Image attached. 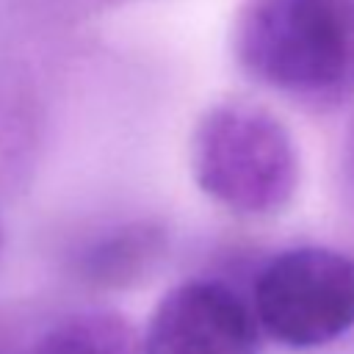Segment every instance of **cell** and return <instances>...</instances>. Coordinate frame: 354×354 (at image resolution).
Returning <instances> with one entry per match:
<instances>
[{"label":"cell","mask_w":354,"mask_h":354,"mask_svg":"<svg viewBox=\"0 0 354 354\" xmlns=\"http://www.w3.org/2000/svg\"><path fill=\"white\" fill-rule=\"evenodd\" d=\"M141 340L144 354H257L260 326L230 285L191 279L160 296Z\"/></svg>","instance_id":"cell-4"},{"label":"cell","mask_w":354,"mask_h":354,"mask_svg":"<svg viewBox=\"0 0 354 354\" xmlns=\"http://www.w3.org/2000/svg\"><path fill=\"white\" fill-rule=\"evenodd\" d=\"M30 354H144V340L122 313L83 310L55 321Z\"/></svg>","instance_id":"cell-5"},{"label":"cell","mask_w":354,"mask_h":354,"mask_svg":"<svg viewBox=\"0 0 354 354\" xmlns=\"http://www.w3.org/2000/svg\"><path fill=\"white\" fill-rule=\"evenodd\" d=\"M348 160H351V169H354V130H351V141H348Z\"/></svg>","instance_id":"cell-7"},{"label":"cell","mask_w":354,"mask_h":354,"mask_svg":"<svg viewBox=\"0 0 354 354\" xmlns=\"http://www.w3.org/2000/svg\"><path fill=\"white\" fill-rule=\"evenodd\" d=\"M188 160L196 188L238 216L282 213L299 191L301 160L290 130L246 100L216 102L196 119Z\"/></svg>","instance_id":"cell-2"},{"label":"cell","mask_w":354,"mask_h":354,"mask_svg":"<svg viewBox=\"0 0 354 354\" xmlns=\"http://www.w3.org/2000/svg\"><path fill=\"white\" fill-rule=\"evenodd\" d=\"M238 66L296 102L354 97V0H243L232 22Z\"/></svg>","instance_id":"cell-1"},{"label":"cell","mask_w":354,"mask_h":354,"mask_svg":"<svg viewBox=\"0 0 354 354\" xmlns=\"http://www.w3.org/2000/svg\"><path fill=\"white\" fill-rule=\"evenodd\" d=\"M260 332L274 343L307 351L354 329V257L326 246H296L274 254L252 288Z\"/></svg>","instance_id":"cell-3"},{"label":"cell","mask_w":354,"mask_h":354,"mask_svg":"<svg viewBox=\"0 0 354 354\" xmlns=\"http://www.w3.org/2000/svg\"><path fill=\"white\" fill-rule=\"evenodd\" d=\"M158 252V235L147 227L124 230L122 235L94 246L86 254V271L97 282H122L124 277L136 274L149 254Z\"/></svg>","instance_id":"cell-6"}]
</instances>
